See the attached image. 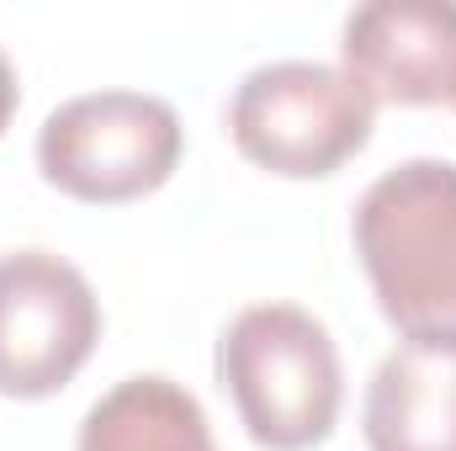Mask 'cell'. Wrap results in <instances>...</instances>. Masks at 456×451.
<instances>
[{"label":"cell","instance_id":"1","mask_svg":"<svg viewBox=\"0 0 456 451\" xmlns=\"http://www.w3.org/2000/svg\"><path fill=\"white\" fill-rule=\"evenodd\" d=\"M350 239L382 319L403 345L456 350V165L403 160L377 176L350 218Z\"/></svg>","mask_w":456,"mask_h":451},{"label":"cell","instance_id":"2","mask_svg":"<svg viewBox=\"0 0 456 451\" xmlns=\"http://www.w3.org/2000/svg\"><path fill=\"white\" fill-rule=\"evenodd\" d=\"M218 382L239 425L265 451L330 441L345 404V372L330 330L297 303H255L218 335Z\"/></svg>","mask_w":456,"mask_h":451},{"label":"cell","instance_id":"3","mask_svg":"<svg viewBox=\"0 0 456 451\" xmlns=\"http://www.w3.org/2000/svg\"><path fill=\"white\" fill-rule=\"evenodd\" d=\"M377 127L371 91L345 70L319 59H271L255 64L228 96L233 149L287 181L335 176L366 149Z\"/></svg>","mask_w":456,"mask_h":451},{"label":"cell","instance_id":"4","mask_svg":"<svg viewBox=\"0 0 456 451\" xmlns=\"http://www.w3.org/2000/svg\"><path fill=\"white\" fill-rule=\"evenodd\" d=\"M186 149V127L165 96L149 91H86L43 117L37 170L53 192L122 208L159 192Z\"/></svg>","mask_w":456,"mask_h":451},{"label":"cell","instance_id":"5","mask_svg":"<svg viewBox=\"0 0 456 451\" xmlns=\"http://www.w3.org/2000/svg\"><path fill=\"white\" fill-rule=\"evenodd\" d=\"M102 340V303L53 250L0 255V398H48L75 382Z\"/></svg>","mask_w":456,"mask_h":451},{"label":"cell","instance_id":"6","mask_svg":"<svg viewBox=\"0 0 456 451\" xmlns=\"http://www.w3.org/2000/svg\"><path fill=\"white\" fill-rule=\"evenodd\" d=\"M345 70L393 107L456 102V5L452 0H371L340 27Z\"/></svg>","mask_w":456,"mask_h":451},{"label":"cell","instance_id":"7","mask_svg":"<svg viewBox=\"0 0 456 451\" xmlns=\"http://www.w3.org/2000/svg\"><path fill=\"white\" fill-rule=\"evenodd\" d=\"M371 451H456V350L393 345L361 404Z\"/></svg>","mask_w":456,"mask_h":451},{"label":"cell","instance_id":"8","mask_svg":"<svg viewBox=\"0 0 456 451\" xmlns=\"http://www.w3.org/2000/svg\"><path fill=\"white\" fill-rule=\"evenodd\" d=\"M75 451H218L213 447V425L197 404V393H186L181 382L143 372L117 382L112 393H102L86 420H80V441Z\"/></svg>","mask_w":456,"mask_h":451},{"label":"cell","instance_id":"9","mask_svg":"<svg viewBox=\"0 0 456 451\" xmlns=\"http://www.w3.org/2000/svg\"><path fill=\"white\" fill-rule=\"evenodd\" d=\"M16 102H21V86H16V64L5 59V48H0V133L11 127V117H16Z\"/></svg>","mask_w":456,"mask_h":451}]
</instances>
